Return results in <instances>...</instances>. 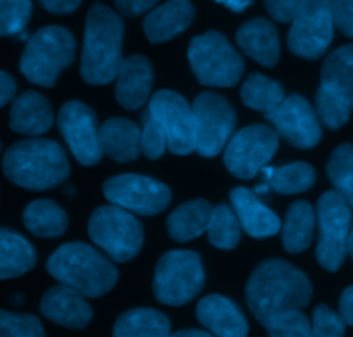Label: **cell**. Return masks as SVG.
I'll return each instance as SVG.
<instances>
[{
  "label": "cell",
  "mask_w": 353,
  "mask_h": 337,
  "mask_svg": "<svg viewBox=\"0 0 353 337\" xmlns=\"http://www.w3.org/2000/svg\"><path fill=\"white\" fill-rule=\"evenodd\" d=\"M205 287L201 256L194 251H170L159 258L154 270V296L159 303L182 306Z\"/></svg>",
  "instance_id": "8"
},
{
  "label": "cell",
  "mask_w": 353,
  "mask_h": 337,
  "mask_svg": "<svg viewBox=\"0 0 353 337\" xmlns=\"http://www.w3.org/2000/svg\"><path fill=\"white\" fill-rule=\"evenodd\" d=\"M265 329L269 330V337H312L310 320L301 312L286 313Z\"/></svg>",
  "instance_id": "39"
},
{
  "label": "cell",
  "mask_w": 353,
  "mask_h": 337,
  "mask_svg": "<svg viewBox=\"0 0 353 337\" xmlns=\"http://www.w3.org/2000/svg\"><path fill=\"white\" fill-rule=\"evenodd\" d=\"M230 203L241 229L254 239H267L281 230V220L272 210L265 206L253 190L236 187L230 192Z\"/></svg>",
  "instance_id": "18"
},
{
  "label": "cell",
  "mask_w": 353,
  "mask_h": 337,
  "mask_svg": "<svg viewBox=\"0 0 353 337\" xmlns=\"http://www.w3.org/2000/svg\"><path fill=\"white\" fill-rule=\"evenodd\" d=\"M241 99L248 108L269 114L274 109L279 108L281 102L286 99V94L281 83L260 73H253L246 78L241 87Z\"/></svg>",
  "instance_id": "32"
},
{
  "label": "cell",
  "mask_w": 353,
  "mask_h": 337,
  "mask_svg": "<svg viewBox=\"0 0 353 337\" xmlns=\"http://www.w3.org/2000/svg\"><path fill=\"white\" fill-rule=\"evenodd\" d=\"M334 26L346 37H353V0H331Z\"/></svg>",
  "instance_id": "42"
},
{
  "label": "cell",
  "mask_w": 353,
  "mask_h": 337,
  "mask_svg": "<svg viewBox=\"0 0 353 337\" xmlns=\"http://www.w3.org/2000/svg\"><path fill=\"white\" fill-rule=\"evenodd\" d=\"M170 337H215V336L210 332H205V330L185 329V330H179V332L175 334H170Z\"/></svg>",
  "instance_id": "48"
},
{
  "label": "cell",
  "mask_w": 353,
  "mask_h": 337,
  "mask_svg": "<svg viewBox=\"0 0 353 337\" xmlns=\"http://www.w3.org/2000/svg\"><path fill=\"white\" fill-rule=\"evenodd\" d=\"M149 112L165 132L168 149L176 156L196 151V118L189 102L181 94L159 90L149 101Z\"/></svg>",
  "instance_id": "13"
},
{
  "label": "cell",
  "mask_w": 353,
  "mask_h": 337,
  "mask_svg": "<svg viewBox=\"0 0 353 337\" xmlns=\"http://www.w3.org/2000/svg\"><path fill=\"white\" fill-rule=\"evenodd\" d=\"M47 270L61 284L87 298L106 294L118 280V270L110 258L83 243L61 246L47 261Z\"/></svg>",
  "instance_id": "4"
},
{
  "label": "cell",
  "mask_w": 353,
  "mask_h": 337,
  "mask_svg": "<svg viewBox=\"0 0 353 337\" xmlns=\"http://www.w3.org/2000/svg\"><path fill=\"white\" fill-rule=\"evenodd\" d=\"M215 2L216 4L225 6L227 9H230V11L234 12L246 11V9L253 4V0H215Z\"/></svg>",
  "instance_id": "47"
},
{
  "label": "cell",
  "mask_w": 353,
  "mask_h": 337,
  "mask_svg": "<svg viewBox=\"0 0 353 337\" xmlns=\"http://www.w3.org/2000/svg\"><path fill=\"white\" fill-rule=\"evenodd\" d=\"M40 4L52 14H70L80 8L81 0H40Z\"/></svg>",
  "instance_id": "44"
},
{
  "label": "cell",
  "mask_w": 353,
  "mask_h": 337,
  "mask_svg": "<svg viewBox=\"0 0 353 337\" xmlns=\"http://www.w3.org/2000/svg\"><path fill=\"white\" fill-rule=\"evenodd\" d=\"M265 116L274 125L277 135L298 149H312L322 137L317 112L301 95H290Z\"/></svg>",
  "instance_id": "16"
},
{
  "label": "cell",
  "mask_w": 353,
  "mask_h": 337,
  "mask_svg": "<svg viewBox=\"0 0 353 337\" xmlns=\"http://www.w3.org/2000/svg\"><path fill=\"white\" fill-rule=\"evenodd\" d=\"M315 210L307 201H296L290 206L286 220L281 227L284 249L291 254L303 253L314 239Z\"/></svg>",
  "instance_id": "27"
},
{
  "label": "cell",
  "mask_w": 353,
  "mask_h": 337,
  "mask_svg": "<svg viewBox=\"0 0 353 337\" xmlns=\"http://www.w3.org/2000/svg\"><path fill=\"white\" fill-rule=\"evenodd\" d=\"M103 154L118 163H130L141 156V128L127 118H111L99 128Z\"/></svg>",
  "instance_id": "24"
},
{
  "label": "cell",
  "mask_w": 353,
  "mask_h": 337,
  "mask_svg": "<svg viewBox=\"0 0 353 337\" xmlns=\"http://www.w3.org/2000/svg\"><path fill=\"white\" fill-rule=\"evenodd\" d=\"M315 218L319 225V243L315 249L319 265L327 272L339 270L348 254L352 206L336 190H329L319 199Z\"/></svg>",
  "instance_id": "9"
},
{
  "label": "cell",
  "mask_w": 353,
  "mask_h": 337,
  "mask_svg": "<svg viewBox=\"0 0 353 337\" xmlns=\"http://www.w3.org/2000/svg\"><path fill=\"white\" fill-rule=\"evenodd\" d=\"M156 2L158 0H114V6L120 14L134 18V16H141L151 11Z\"/></svg>",
  "instance_id": "43"
},
{
  "label": "cell",
  "mask_w": 353,
  "mask_h": 337,
  "mask_svg": "<svg viewBox=\"0 0 353 337\" xmlns=\"http://www.w3.org/2000/svg\"><path fill=\"white\" fill-rule=\"evenodd\" d=\"M265 8L276 21L288 23L293 21L294 14L303 8L307 0H263Z\"/></svg>",
  "instance_id": "41"
},
{
  "label": "cell",
  "mask_w": 353,
  "mask_h": 337,
  "mask_svg": "<svg viewBox=\"0 0 353 337\" xmlns=\"http://www.w3.org/2000/svg\"><path fill=\"white\" fill-rule=\"evenodd\" d=\"M25 227L37 237L54 239L61 237L68 229V214L57 203L49 199H37L25 207Z\"/></svg>",
  "instance_id": "28"
},
{
  "label": "cell",
  "mask_w": 353,
  "mask_h": 337,
  "mask_svg": "<svg viewBox=\"0 0 353 337\" xmlns=\"http://www.w3.org/2000/svg\"><path fill=\"white\" fill-rule=\"evenodd\" d=\"M327 175L336 192L353 207V144L334 149L327 163Z\"/></svg>",
  "instance_id": "34"
},
{
  "label": "cell",
  "mask_w": 353,
  "mask_h": 337,
  "mask_svg": "<svg viewBox=\"0 0 353 337\" xmlns=\"http://www.w3.org/2000/svg\"><path fill=\"white\" fill-rule=\"evenodd\" d=\"M0 149H2V145H0Z\"/></svg>",
  "instance_id": "50"
},
{
  "label": "cell",
  "mask_w": 353,
  "mask_h": 337,
  "mask_svg": "<svg viewBox=\"0 0 353 337\" xmlns=\"http://www.w3.org/2000/svg\"><path fill=\"white\" fill-rule=\"evenodd\" d=\"M321 83L338 92L353 108V43L339 47L325 57Z\"/></svg>",
  "instance_id": "30"
},
{
  "label": "cell",
  "mask_w": 353,
  "mask_h": 337,
  "mask_svg": "<svg viewBox=\"0 0 353 337\" xmlns=\"http://www.w3.org/2000/svg\"><path fill=\"white\" fill-rule=\"evenodd\" d=\"M196 118V151L205 158L219 156L232 139L236 111L225 97L205 92L192 105Z\"/></svg>",
  "instance_id": "11"
},
{
  "label": "cell",
  "mask_w": 353,
  "mask_h": 337,
  "mask_svg": "<svg viewBox=\"0 0 353 337\" xmlns=\"http://www.w3.org/2000/svg\"><path fill=\"white\" fill-rule=\"evenodd\" d=\"M312 337H345V322L329 306L319 305L310 322Z\"/></svg>",
  "instance_id": "40"
},
{
  "label": "cell",
  "mask_w": 353,
  "mask_h": 337,
  "mask_svg": "<svg viewBox=\"0 0 353 337\" xmlns=\"http://www.w3.org/2000/svg\"><path fill=\"white\" fill-rule=\"evenodd\" d=\"M279 147V135L267 125H250L232 135L223 152V163L234 176L250 180L256 176Z\"/></svg>",
  "instance_id": "10"
},
{
  "label": "cell",
  "mask_w": 353,
  "mask_h": 337,
  "mask_svg": "<svg viewBox=\"0 0 353 337\" xmlns=\"http://www.w3.org/2000/svg\"><path fill=\"white\" fill-rule=\"evenodd\" d=\"M261 173L270 189L288 196L305 192L315 183V170L308 163H291L279 168L265 166Z\"/></svg>",
  "instance_id": "31"
},
{
  "label": "cell",
  "mask_w": 353,
  "mask_h": 337,
  "mask_svg": "<svg viewBox=\"0 0 353 337\" xmlns=\"http://www.w3.org/2000/svg\"><path fill=\"white\" fill-rule=\"evenodd\" d=\"M168 147L165 132L159 127L158 121L151 116V112L145 111L142 114L141 130V151L148 159H159Z\"/></svg>",
  "instance_id": "38"
},
{
  "label": "cell",
  "mask_w": 353,
  "mask_h": 337,
  "mask_svg": "<svg viewBox=\"0 0 353 337\" xmlns=\"http://www.w3.org/2000/svg\"><path fill=\"white\" fill-rule=\"evenodd\" d=\"M88 236L117 263L135 258L144 244V229L135 214L118 206H101L88 221Z\"/></svg>",
  "instance_id": "7"
},
{
  "label": "cell",
  "mask_w": 353,
  "mask_h": 337,
  "mask_svg": "<svg viewBox=\"0 0 353 337\" xmlns=\"http://www.w3.org/2000/svg\"><path fill=\"white\" fill-rule=\"evenodd\" d=\"M113 337H170V320L158 309H128L114 323Z\"/></svg>",
  "instance_id": "29"
},
{
  "label": "cell",
  "mask_w": 353,
  "mask_h": 337,
  "mask_svg": "<svg viewBox=\"0 0 353 337\" xmlns=\"http://www.w3.org/2000/svg\"><path fill=\"white\" fill-rule=\"evenodd\" d=\"M339 316L343 322L353 327V285L346 287L339 298Z\"/></svg>",
  "instance_id": "46"
},
{
  "label": "cell",
  "mask_w": 353,
  "mask_h": 337,
  "mask_svg": "<svg viewBox=\"0 0 353 337\" xmlns=\"http://www.w3.org/2000/svg\"><path fill=\"white\" fill-rule=\"evenodd\" d=\"M312 299L307 275L284 260H267L251 274L246 301L263 327L291 312H301Z\"/></svg>",
  "instance_id": "1"
},
{
  "label": "cell",
  "mask_w": 353,
  "mask_h": 337,
  "mask_svg": "<svg viewBox=\"0 0 353 337\" xmlns=\"http://www.w3.org/2000/svg\"><path fill=\"white\" fill-rule=\"evenodd\" d=\"M243 52L267 68L276 66L281 56L279 35L269 19L256 18L244 23L236 33Z\"/></svg>",
  "instance_id": "23"
},
{
  "label": "cell",
  "mask_w": 353,
  "mask_h": 337,
  "mask_svg": "<svg viewBox=\"0 0 353 337\" xmlns=\"http://www.w3.org/2000/svg\"><path fill=\"white\" fill-rule=\"evenodd\" d=\"M74 37L61 26L39 30L23 50L19 70L32 83L54 87L61 71L74 61Z\"/></svg>",
  "instance_id": "5"
},
{
  "label": "cell",
  "mask_w": 353,
  "mask_h": 337,
  "mask_svg": "<svg viewBox=\"0 0 353 337\" xmlns=\"http://www.w3.org/2000/svg\"><path fill=\"white\" fill-rule=\"evenodd\" d=\"M208 239L212 246L219 249H234L241 239V225L236 213L227 204H219L213 207L212 220L208 225Z\"/></svg>",
  "instance_id": "33"
},
{
  "label": "cell",
  "mask_w": 353,
  "mask_h": 337,
  "mask_svg": "<svg viewBox=\"0 0 353 337\" xmlns=\"http://www.w3.org/2000/svg\"><path fill=\"white\" fill-rule=\"evenodd\" d=\"M196 316L215 337H248V322L236 303L223 296L203 298L196 308Z\"/></svg>",
  "instance_id": "19"
},
{
  "label": "cell",
  "mask_w": 353,
  "mask_h": 337,
  "mask_svg": "<svg viewBox=\"0 0 353 337\" xmlns=\"http://www.w3.org/2000/svg\"><path fill=\"white\" fill-rule=\"evenodd\" d=\"M35 249L21 234L0 229V280L21 277L35 267Z\"/></svg>",
  "instance_id": "26"
},
{
  "label": "cell",
  "mask_w": 353,
  "mask_h": 337,
  "mask_svg": "<svg viewBox=\"0 0 353 337\" xmlns=\"http://www.w3.org/2000/svg\"><path fill=\"white\" fill-rule=\"evenodd\" d=\"M152 88V66L144 56L123 59L117 74V101L125 109H139L149 101Z\"/></svg>",
  "instance_id": "20"
},
{
  "label": "cell",
  "mask_w": 353,
  "mask_h": 337,
  "mask_svg": "<svg viewBox=\"0 0 353 337\" xmlns=\"http://www.w3.org/2000/svg\"><path fill=\"white\" fill-rule=\"evenodd\" d=\"M54 123L52 108L39 92L28 90L12 101L9 127L16 134L37 137L50 130Z\"/></svg>",
  "instance_id": "21"
},
{
  "label": "cell",
  "mask_w": 353,
  "mask_h": 337,
  "mask_svg": "<svg viewBox=\"0 0 353 337\" xmlns=\"http://www.w3.org/2000/svg\"><path fill=\"white\" fill-rule=\"evenodd\" d=\"M16 97V81L6 71H0V108H4L8 102L14 101Z\"/></svg>",
  "instance_id": "45"
},
{
  "label": "cell",
  "mask_w": 353,
  "mask_h": 337,
  "mask_svg": "<svg viewBox=\"0 0 353 337\" xmlns=\"http://www.w3.org/2000/svg\"><path fill=\"white\" fill-rule=\"evenodd\" d=\"M188 57L194 76L208 87H234L244 73L243 57L219 32L194 37Z\"/></svg>",
  "instance_id": "6"
},
{
  "label": "cell",
  "mask_w": 353,
  "mask_h": 337,
  "mask_svg": "<svg viewBox=\"0 0 353 337\" xmlns=\"http://www.w3.org/2000/svg\"><path fill=\"white\" fill-rule=\"evenodd\" d=\"M334 35L331 0H307L291 21L288 43L291 52L305 59H319Z\"/></svg>",
  "instance_id": "12"
},
{
  "label": "cell",
  "mask_w": 353,
  "mask_h": 337,
  "mask_svg": "<svg viewBox=\"0 0 353 337\" xmlns=\"http://www.w3.org/2000/svg\"><path fill=\"white\" fill-rule=\"evenodd\" d=\"M123 21L117 12L96 4L85 21L81 78L90 85H106L117 80L123 57Z\"/></svg>",
  "instance_id": "2"
},
{
  "label": "cell",
  "mask_w": 353,
  "mask_h": 337,
  "mask_svg": "<svg viewBox=\"0 0 353 337\" xmlns=\"http://www.w3.org/2000/svg\"><path fill=\"white\" fill-rule=\"evenodd\" d=\"M32 0H0V37L18 35L28 25Z\"/></svg>",
  "instance_id": "36"
},
{
  "label": "cell",
  "mask_w": 353,
  "mask_h": 337,
  "mask_svg": "<svg viewBox=\"0 0 353 337\" xmlns=\"http://www.w3.org/2000/svg\"><path fill=\"white\" fill-rule=\"evenodd\" d=\"M8 180L28 190H49L70 175V161L57 142L28 139L12 144L2 159Z\"/></svg>",
  "instance_id": "3"
},
{
  "label": "cell",
  "mask_w": 353,
  "mask_h": 337,
  "mask_svg": "<svg viewBox=\"0 0 353 337\" xmlns=\"http://www.w3.org/2000/svg\"><path fill=\"white\" fill-rule=\"evenodd\" d=\"M213 207L208 201L194 199L176 207L166 220V230L176 243H189L208 230Z\"/></svg>",
  "instance_id": "25"
},
{
  "label": "cell",
  "mask_w": 353,
  "mask_h": 337,
  "mask_svg": "<svg viewBox=\"0 0 353 337\" xmlns=\"http://www.w3.org/2000/svg\"><path fill=\"white\" fill-rule=\"evenodd\" d=\"M315 108H317L315 112H317L319 120L331 130H338L343 125H346L353 109L338 92L322 83L317 90V97H315Z\"/></svg>",
  "instance_id": "35"
},
{
  "label": "cell",
  "mask_w": 353,
  "mask_h": 337,
  "mask_svg": "<svg viewBox=\"0 0 353 337\" xmlns=\"http://www.w3.org/2000/svg\"><path fill=\"white\" fill-rule=\"evenodd\" d=\"M103 189L113 206L142 216L161 213L172 201V192L165 183L132 173L113 176L104 183Z\"/></svg>",
  "instance_id": "14"
},
{
  "label": "cell",
  "mask_w": 353,
  "mask_h": 337,
  "mask_svg": "<svg viewBox=\"0 0 353 337\" xmlns=\"http://www.w3.org/2000/svg\"><path fill=\"white\" fill-rule=\"evenodd\" d=\"M194 19V6L189 0H168L152 9L144 19V33L152 43H161L181 35Z\"/></svg>",
  "instance_id": "22"
},
{
  "label": "cell",
  "mask_w": 353,
  "mask_h": 337,
  "mask_svg": "<svg viewBox=\"0 0 353 337\" xmlns=\"http://www.w3.org/2000/svg\"><path fill=\"white\" fill-rule=\"evenodd\" d=\"M0 337H46V334L35 315L0 309Z\"/></svg>",
  "instance_id": "37"
},
{
  "label": "cell",
  "mask_w": 353,
  "mask_h": 337,
  "mask_svg": "<svg viewBox=\"0 0 353 337\" xmlns=\"http://www.w3.org/2000/svg\"><path fill=\"white\" fill-rule=\"evenodd\" d=\"M57 127L73 152L74 159L83 166H94L103 158L97 118L88 105L78 101L66 102L57 116Z\"/></svg>",
  "instance_id": "15"
},
{
  "label": "cell",
  "mask_w": 353,
  "mask_h": 337,
  "mask_svg": "<svg viewBox=\"0 0 353 337\" xmlns=\"http://www.w3.org/2000/svg\"><path fill=\"white\" fill-rule=\"evenodd\" d=\"M348 254L352 256V260H353V223H352V229H350V236H348Z\"/></svg>",
  "instance_id": "49"
},
{
  "label": "cell",
  "mask_w": 353,
  "mask_h": 337,
  "mask_svg": "<svg viewBox=\"0 0 353 337\" xmlns=\"http://www.w3.org/2000/svg\"><path fill=\"white\" fill-rule=\"evenodd\" d=\"M40 309L43 316L68 329H85L94 316L85 296L63 284L43 294Z\"/></svg>",
  "instance_id": "17"
}]
</instances>
